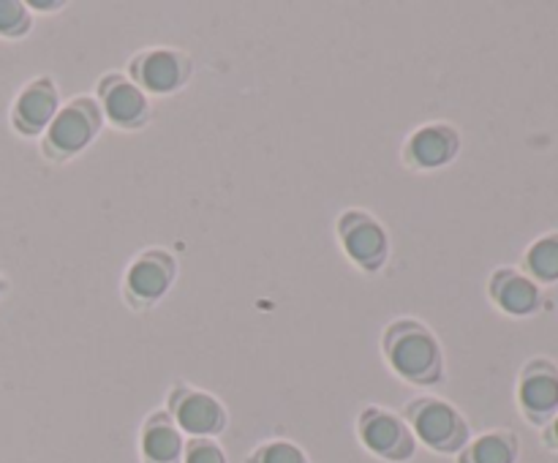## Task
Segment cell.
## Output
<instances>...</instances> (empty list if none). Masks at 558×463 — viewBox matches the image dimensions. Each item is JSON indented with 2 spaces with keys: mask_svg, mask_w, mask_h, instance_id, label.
I'll use <instances>...</instances> for the list:
<instances>
[{
  "mask_svg": "<svg viewBox=\"0 0 558 463\" xmlns=\"http://www.w3.org/2000/svg\"><path fill=\"white\" fill-rule=\"evenodd\" d=\"M381 354L398 379L417 387L445 381V352L430 327L420 319H392L381 332Z\"/></svg>",
  "mask_w": 558,
  "mask_h": 463,
  "instance_id": "cell-1",
  "label": "cell"
},
{
  "mask_svg": "<svg viewBox=\"0 0 558 463\" xmlns=\"http://www.w3.org/2000/svg\"><path fill=\"white\" fill-rule=\"evenodd\" d=\"M101 129L104 114L93 96H74L71 101L60 103L58 114H54V120L41 134V142H38L44 161L54 163V167L71 161L85 147L93 145Z\"/></svg>",
  "mask_w": 558,
  "mask_h": 463,
  "instance_id": "cell-2",
  "label": "cell"
},
{
  "mask_svg": "<svg viewBox=\"0 0 558 463\" xmlns=\"http://www.w3.org/2000/svg\"><path fill=\"white\" fill-rule=\"evenodd\" d=\"M401 417L412 428L414 439L423 441L434 452H441V455L461 452L469 444V436H472L466 417L452 403L434 395L412 398L403 406Z\"/></svg>",
  "mask_w": 558,
  "mask_h": 463,
  "instance_id": "cell-3",
  "label": "cell"
},
{
  "mask_svg": "<svg viewBox=\"0 0 558 463\" xmlns=\"http://www.w3.org/2000/svg\"><path fill=\"white\" fill-rule=\"evenodd\" d=\"M336 232L343 254L360 272L376 276V272L385 270L387 261H390V234L381 227L379 218L352 207V210H343L338 216Z\"/></svg>",
  "mask_w": 558,
  "mask_h": 463,
  "instance_id": "cell-4",
  "label": "cell"
},
{
  "mask_svg": "<svg viewBox=\"0 0 558 463\" xmlns=\"http://www.w3.org/2000/svg\"><path fill=\"white\" fill-rule=\"evenodd\" d=\"M194 60L172 47H150L129 60V80L150 96H172L191 82Z\"/></svg>",
  "mask_w": 558,
  "mask_h": 463,
  "instance_id": "cell-5",
  "label": "cell"
},
{
  "mask_svg": "<svg viewBox=\"0 0 558 463\" xmlns=\"http://www.w3.org/2000/svg\"><path fill=\"white\" fill-rule=\"evenodd\" d=\"M178 278V261L163 248H145L134 256L123 278V300L131 310H147L167 297Z\"/></svg>",
  "mask_w": 558,
  "mask_h": 463,
  "instance_id": "cell-6",
  "label": "cell"
},
{
  "mask_svg": "<svg viewBox=\"0 0 558 463\" xmlns=\"http://www.w3.org/2000/svg\"><path fill=\"white\" fill-rule=\"evenodd\" d=\"M167 414L178 425L180 434L191 439H213L227 428V409L210 392L178 381L167 398Z\"/></svg>",
  "mask_w": 558,
  "mask_h": 463,
  "instance_id": "cell-7",
  "label": "cell"
},
{
  "mask_svg": "<svg viewBox=\"0 0 558 463\" xmlns=\"http://www.w3.org/2000/svg\"><path fill=\"white\" fill-rule=\"evenodd\" d=\"M357 436L365 444V450H371L376 458L390 463L409 461V458H414V450H417V439H414L407 419L381 406H365L360 412Z\"/></svg>",
  "mask_w": 558,
  "mask_h": 463,
  "instance_id": "cell-8",
  "label": "cell"
},
{
  "mask_svg": "<svg viewBox=\"0 0 558 463\" xmlns=\"http://www.w3.org/2000/svg\"><path fill=\"white\" fill-rule=\"evenodd\" d=\"M96 101L101 107L104 123L114 125L118 131H140L150 123V98L118 71H109L98 80Z\"/></svg>",
  "mask_w": 558,
  "mask_h": 463,
  "instance_id": "cell-9",
  "label": "cell"
},
{
  "mask_svg": "<svg viewBox=\"0 0 558 463\" xmlns=\"http://www.w3.org/2000/svg\"><path fill=\"white\" fill-rule=\"evenodd\" d=\"M60 109V87L52 76H36L16 93L11 103V129L25 139H41L44 131L54 120Z\"/></svg>",
  "mask_w": 558,
  "mask_h": 463,
  "instance_id": "cell-10",
  "label": "cell"
},
{
  "mask_svg": "<svg viewBox=\"0 0 558 463\" xmlns=\"http://www.w3.org/2000/svg\"><path fill=\"white\" fill-rule=\"evenodd\" d=\"M518 406L534 425H548L558 414V368L554 360L534 357L518 379Z\"/></svg>",
  "mask_w": 558,
  "mask_h": 463,
  "instance_id": "cell-11",
  "label": "cell"
},
{
  "mask_svg": "<svg viewBox=\"0 0 558 463\" xmlns=\"http://www.w3.org/2000/svg\"><path fill=\"white\" fill-rule=\"evenodd\" d=\"M461 153V134L450 123H425L412 131L403 145V161L417 172H430L452 163Z\"/></svg>",
  "mask_w": 558,
  "mask_h": 463,
  "instance_id": "cell-12",
  "label": "cell"
},
{
  "mask_svg": "<svg viewBox=\"0 0 558 463\" xmlns=\"http://www.w3.org/2000/svg\"><path fill=\"white\" fill-rule=\"evenodd\" d=\"M488 297L496 308L512 319H523L543 308V292L537 283L515 267H499L490 272Z\"/></svg>",
  "mask_w": 558,
  "mask_h": 463,
  "instance_id": "cell-13",
  "label": "cell"
},
{
  "mask_svg": "<svg viewBox=\"0 0 558 463\" xmlns=\"http://www.w3.org/2000/svg\"><path fill=\"white\" fill-rule=\"evenodd\" d=\"M185 441L172 417L163 412L150 414L142 428V458L145 463H183Z\"/></svg>",
  "mask_w": 558,
  "mask_h": 463,
  "instance_id": "cell-14",
  "label": "cell"
},
{
  "mask_svg": "<svg viewBox=\"0 0 558 463\" xmlns=\"http://www.w3.org/2000/svg\"><path fill=\"white\" fill-rule=\"evenodd\" d=\"M518 436L510 430H490L477 436L458 452V463H515L518 461Z\"/></svg>",
  "mask_w": 558,
  "mask_h": 463,
  "instance_id": "cell-15",
  "label": "cell"
},
{
  "mask_svg": "<svg viewBox=\"0 0 558 463\" xmlns=\"http://www.w3.org/2000/svg\"><path fill=\"white\" fill-rule=\"evenodd\" d=\"M523 272L534 283H556L558 281V232L545 234L534 240L523 254Z\"/></svg>",
  "mask_w": 558,
  "mask_h": 463,
  "instance_id": "cell-16",
  "label": "cell"
},
{
  "mask_svg": "<svg viewBox=\"0 0 558 463\" xmlns=\"http://www.w3.org/2000/svg\"><path fill=\"white\" fill-rule=\"evenodd\" d=\"M33 31V11L22 0H0V38H25Z\"/></svg>",
  "mask_w": 558,
  "mask_h": 463,
  "instance_id": "cell-17",
  "label": "cell"
},
{
  "mask_svg": "<svg viewBox=\"0 0 558 463\" xmlns=\"http://www.w3.org/2000/svg\"><path fill=\"white\" fill-rule=\"evenodd\" d=\"M248 463H308V458L292 441H267L251 452Z\"/></svg>",
  "mask_w": 558,
  "mask_h": 463,
  "instance_id": "cell-18",
  "label": "cell"
},
{
  "mask_svg": "<svg viewBox=\"0 0 558 463\" xmlns=\"http://www.w3.org/2000/svg\"><path fill=\"white\" fill-rule=\"evenodd\" d=\"M183 463H227V455L213 439H191L185 444Z\"/></svg>",
  "mask_w": 558,
  "mask_h": 463,
  "instance_id": "cell-19",
  "label": "cell"
},
{
  "mask_svg": "<svg viewBox=\"0 0 558 463\" xmlns=\"http://www.w3.org/2000/svg\"><path fill=\"white\" fill-rule=\"evenodd\" d=\"M545 444H548L550 450H558V414L545 425Z\"/></svg>",
  "mask_w": 558,
  "mask_h": 463,
  "instance_id": "cell-20",
  "label": "cell"
},
{
  "mask_svg": "<svg viewBox=\"0 0 558 463\" xmlns=\"http://www.w3.org/2000/svg\"><path fill=\"white\" fill-rule=\"evenodd\" d=\"M63 0H52V3H47V0H33V3H27V9L31 11H60L63 9Z\"/></svg>",
  "mask_w": 558,
  "mask_h": 463,
  "instance_id": "cell-21",
  "label": "cell"
},
{
  "mask_svg": "<svg viewBox=\"0 0 558 463\" xmlns=\"http://www.w3.org/2000/svg\"><path fill=\"white\" fill-rule=\"evenodd\" d=\"M5 287H9V283H5V278H3V276H0V294H3V292H5Z\"/></svg>",
  "mask_w": 558,
  "mask_h": 463,
  "instance_id": "cell-22",
  "label": "cell"
}]
</instances>
